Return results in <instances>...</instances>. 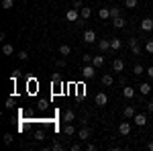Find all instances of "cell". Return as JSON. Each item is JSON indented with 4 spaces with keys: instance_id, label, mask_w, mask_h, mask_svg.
Here are the masks:
<instances>
[{
    "instance_id": "obj_41",
    "label": "cell",
    "mask_w": 153,
    "mask_h": 151,
    "mask_svg": "<svg viewBox=\"0 0 153 151\" xmlns=\"http://www.w3.org/2000/svg\"><path fill=\"white\" fill-rule=\"evenodd\" d=\"M147 149H149V151H153V141H149V143H147Z\"/></svg>"
},
{
    "instance_id": "obj_36",
    "label": "cell",
    "mask_w": 153,
    "mask_h": 151,
    "mask_svg": "<svg viewBox=\"0 0 153 151\" xmlns=\"http://www.w3.org/2000/svg\"><path fill=\"white\" fill-rule=\"evenodd\" d=\"M4 143H6V145H10V143H12V135H10V133L4 135Z\"/></svg>"
},
{
    "instance_id": "obj_8",
    "label": "cell",
    "mask_w": 153,
    "mask_h": 151,
    "mask_svg": "<svg viewBox=\"0 0 153 151\" xmlns=\"http://www.w3.org/2000/svg\"><path fill=\"white\" fill-rule=\"evenodd\" d=\"M65 19H68L70 23H76V21H78V8H70V10L65 12Z\"/></svg>"
},
{
    "instance_id": "obj_37",
    "label": "cell",
    "mask_w": 153,
    "mask_h": 151,
    "mask_svg": "<svg viewBox=\"0 0 153 151\" xmlns=\"http://www.w3.org/2000/svg\"><path fill=\"white\" fill-rule=\"evenodd\" d=\"M82 6H84V4H82V0H76V2H74V8H78V10H80Z\"/></svg>"
},
{
    "instance_id": "obj_26",
    "label": "cell",
    "mask_w": 153,
    "mask_h": 151,
    "mask_svg": "<svg viewBox=\"0 0 153 151\" xmlns=\"http://www.w3.org/2000/svg\"><path fill=\"white\" fill-rule=\"evenodd\" d=\"M92 59H94V55H92V53H84V55H82V61H84V63H92Z\"/></svg>"
},
{
    "instance_id": "obj_30",
    "label": "cell",
    "mask_w": 153,
    "mask_h": 151,
    "mask_svg": "<svg viewBox=\"0 0 153 151\" xmlns=\"http://www.w3.org/2000/svg\"><path fill=\"white\" fill-rule=\"evenodd\" d=\"M16 57L21 59V61H27V59H29V53H27V51H19V53H16Z\"/></svg>"
},
{
    "instance_id": "obj_19",
    "label": "cell",
    "mask_w": 153,
    "mask_h": 151,
    "mask_svg": "<svg viewBox=\"0 0 153 151\" xmlns=\"http://www.w3.org/2000/svg\"><path fill=\"white\" fill-rule=\"evenodd\" d=\"M70 53H71L70 45H59V55H61V57H65V55H70Z\"/></svg>"
},
{
    "instance_id": "obj_31",
    "label": "cell",
    "mask_w": 153,
    "mask_h": 151,
    "mask_svg": "<svg viewBox=\"0 0 153 151\" xmlns=\"http://www.w3.org/2000/svg\"><path fill=\"white\" fill-rule=\"evenodd\" d=\"M125 6L127 8H135L137 6V0H125Z\"/></svg>"
},
{
    "instance_id": "obj_24",
    "label": "cell",
    "mask_w": 153,
    "mask_h": 151,
    "mask_svg": "<svg viewBox=\"0 0 153 151\" xmlns=\"http://www.w3.org/2000/svg\"><path fill=\"white\" fill-rule=\"evenodd\" d=\"M120 14H123V12H120L118 6H112V8H110V19H117V16H120Z\"/></svg>"
},
{
    "instance_id": "obj_7",
    "label": "cell",
    "mask_w": 153,
    "mask_h": 151,
    "mask_svg": "<svg viewBox=\"0 0 153 151\" xmlns=\"http://www.w3.org/2000/svg\"><path fill=\"white\" fill-rule=\"evenodd\" d=\"M84 41H86V43H94V41H96V33L92 31V29L84 31Z\"/></svg>"
},
{
    "instance_id": "obj_33",
    "label": "cell",
    "mask_w": 153,
    "mask_h": 151,
    "mask_svg": "<svg viewBox=\"0 0 153 151\" xmlns=\"http://www.w3.org/2000/svg\"><path fill=\"white\" fill-rule=\"evenodd\" d=\"M35 139L37 141H43V139H45V133H43V131H37V133H35Z\"/></svg>"
},
{
    "instance_id": "obj_14",
    "label": "cell",
    "mask_w": 153,
    "mask_h": 151,
    "mask_svg": "<svg viewBox=\"0 0 153 151\" xmlns=\"http://www.w3.org/2000/svg\"><path fill=\"white\" fill-rule=\"evenodd\" d=\"M112 25H114V29H123V27L127 25V21H125L123 14H120V16H117V19H112Z\"/></svg>"
},
{
    "instance_id": "obj_3",
    "label": "cell",
    "mask_w": 153,
    "mask_h": 151,
    "mask_svg": "<svg viewBox=\"0 0 153 151\" xmlns=\"http://www.w3.org/2000/svg\"><path fill=\"white\" fill-rule=\"evenodd\" d=\"M133 121H135L137 127H145V125H147V115H145V112H139V115L133 116Z\"/></svg>"
},
{
    "instance_id": "obj_34",
    "label": "cell",
    "mask_w": 153,
    "mask_h": 151,
    "mask_svg": "<svg viewBox=\"0 0 153 151\" xmlns=\"http://www.w3.org/2000/svg\"><path fill=\"white\" fill-rule=\"evenodd\" d=\"M135 45H139V39H137V37H131L129 39V47H135Z\"/></svg>"
},
{
    "instance_id": "obj_10",
    "label": "cell",
    "mask_w": 153,
    "mask_h": 151,
    "mask_svg": "<svg viewBox=\"0 0 153 151\" xmlns=\"http://www.w3.org/2000/svg\"><path fill=\"white\" fill-rule=\"evenodd\" d=\"M139 92H141L143 96H147V94L151 92V84H147V82H141V84H139Z\"/></svg>"
},
{
    "instance_id": "obj_12",
    "label": "cell",
    "mask_w": 153,
    "mask_h": 151,
    "mask_svg": "<svg viewBox=\"0 0 153 151\" xmlns=\"http://www.w3.org/2000/svg\"><path fill=\"white\" fill-rule=\"evenodd\" d=\"M98 49L100 51H108L110 49V39H100L98 41Z\"/></svg>"
},
{
    "instance_id": "obj_40",
    "label": "cell",
    "mask_w": 153,
    "mask_h": 151,
    "mask_svg": "<svg viewBox=\"0 0 153 151\" xmlns=\"http://www.w3.org/2000/svg\"><path fill=\"white\" fill-rule=\"evenodd\" d=\"M147 110H149V112H153V100H149V102H147Z\"/></svg>"
},
{
    "instance_id": "obj_29",
    "label": "cell",
    "mask_w": 153,
    "mask_h": 151,
    "mask_svg": "<svg viewBox=\"0 0 153 151\" xmlns=\"http://www.w3.org/2000/svg\"><path fill=\"white\" fill-rule=\"evenodd\" d=\"M145 51H147V53H153V37L145 43Z\"/></svg>"
},
{
    "instance_id": "obj_27",
    "label": "cell",
    "mask_w": 153,
    "mask_h": 151,
    "mask_svg": "<svg viewBox=\"0 0 153 151\" xmlns=\"http://www.w3.org/2000/svg\"><path fill=\"white\" fill-rule=\"evenodd\" d=\"M143 71H145V70H143V65H141V63H137V65L133 68V74H135V76H141Z\"/></svg>"
},
{
    "instance_id": "obj_18",
    "label": "cell",
    "mask_w": 153,
    "mask_h": 151,
    "mask_svg": "<svg viewBox=\"0 0 153 151\" xmlns=\"http://www.w3.org/2000/svg\"><path fill=\"white\" fill-rule=\"evenodd\" d=\"M90 14H92L90 6H82V8H80V16H82V21H86V19H88Z\"/></svg>"
},
{
    "instance_id": "obj_4",
    "label": "cell",
    "mask_w": 153,
    "mask_h": 151,
    "mask_svg": "<svg viewBox=\"0 0 153 151\" xmlns=\"http://www.w3.org/2000/svg\"><path fill=\"white\" fill-rule=\"evenodd\" d=\"M94 102H96V106H104L106 102H108V96H106L104 92H98L96 98H94Z\"/></svg>"
},
{
    "instance_id": "obj_32",
    "label": "cell",
    "mask_w": 153,
    "mask_h": 151,
    "mask_svg": "<svg viewBox=\"0 0 153 151\" xmlns=\"http://www.w3.org/2000/svg\"><path fill=\"white\" fill-rule=\"evenodd\" d=\"M131 51H133V53H135V55H141V45H135V47H131Z\"/></svg>"
},
{
    "instance_id": "obj_9",
    "label": "cell",
    "mask_w": 153,
    "mask_h": 151,
    "mask_svg": "<svg viewBox=\"0 0 153 151\" xmlns=\"http://www.w3.org/2000/svg\"><path fill=\"white\" fill-rule=\"evenodd\" d=\"M120 47H123V41L117 39V37H112V39H110V51H118Z\"/></svg>"
},
{
    "instance_id": "obj_39",
    "label": "cell",
    "mask_w": 153,
    "mask_h": 151,
    "mask_svg": "<svg viewBox=\"0 0 153 151\" xmlns=\"http://www.w3.org/2000/svg\"><path fill=\"white\" fill-rule=\"evenodd\" d=\"M51 149H55V151H59V149H61V143H53V145H51Z\"/></svg>"
},
{
    "instance_id": "obj_23",
    "label": "cell",
    "mask_w": 153,
    "mask_h": 151,
    "mask_svg": "<svg viewBox=\"0 0 153 151\" xmlns=\"http://www.w3.org/2000/svg\"><path fill=\"white\" fill-rule=\"evenodd\" d=\"M2 53H4V55H12V53H14V47H12L10 43H6V45L2 47Z\"/></svg>"
},
{
    "instance_id": "obj_25",
    "label": "cell",
    "mask_w": 153,
    "mask_h": 151,
    "mask_svg": "<svg viewBox=\"0 0 153 151\" xmlns=\"http://www.w3.org/2000/svg\"><path fill=\"white\" fill-rule=\"evenodd\" d=\"M12 6H14V0H2V8L4 10H10Z\"/></svg>"
},
{
    "instance_id": "obj_6",
    "label": "cell",
    "mask_w": 153,
    "mask_h": 151,
    "mask_svg": "<svg viewBox=\"0 0 153 151\" xmlns=\"http://www.w3.org/2000/svg\"><path fill=\"white\" fill-rule=\"evenodd\" d=\"M139 27H141V31H149V33H151L153 31V21L151 19H143Z\"/></svg>"
},
{
    "instance_id": "obj_20",
    "label": "cell",
    "mask_w": 153,
    "mask_h": 151,
    "mask_svg": "<svg viewBox=\"0 0 153 151\" xmlns=\"http://www.w3.org/2000/svg\"><path fill=\"white\" fill-rule=\"evenodd\" d=\"M98 16H100L102 21L110 19V8H100V10H98Z\"/></svg>"
},
{
    "instance_id": "obj_38",
    "label": "cell",
    "mask_w": 153,
    "mask_h": 151,
    "mask_svg": "<svg viewBox=\"0 0 153 151\" xmlns=\"http://www.w3.org/2000/svg\"><path fill=\"white\" fill-rule=\"evenodd\" d=\"M147 76L153 80V65H149V68H147Z\"/></svg>"
},
{
    "instance_id": "obj_28",
    "label": "cell",
    "mask_w": 153,
    "mask_h": 151,
    "mask_svg": "<svg viewBox=\"0 0 153 151\" xmlns=\"http://www.w3.org/2000/svg\"><path fill=\"white\" fill-rule=\"evenodd\" d=\"M51 80H53V84H63V80H61V74H57V71L51 76Z\"/></svg>"
},
{
    "instance_id": "obj_17",
    "label": "cell",
    "mask_w": 153,
    "mask_h": 151,
    "mask_svg": "<svg viewBox=\"0 0 153 151\" xmlns=\"http://www.w3.org/2000/svg\"><path fill=\"white\" fill-rule=\"evenodd\" d=\"M92 65H94L96 70H98V68H102V65H104V57H102V55H94V59H92Z\"/></svg>"
},
{
    "instance_id": "obj_16",
    "label": "cell",
    "mask_w": 153,
    "mask_h": 151,
    "mask_svg": "<svg viewBox=\"0 0 153 151\" xmlns=\"http://www.w3.org/2000/svg\"><path fill=\"white\" fill-rule=\"evenodd\" d=\"M137 115V112H135V108H133V106H125V110H123V116H125V118H133V116Z\"/></svg>"
},
{
    "instance_id": "obj_42",
    "label": "cell",
    "mask_w": 153,
    "mask_h": 151,
    "mask_svg": "<svg viewBox=\"0 0 153 151\" xmlns=\"http://www.w3.org/2000/svg\"><path fill=\"white\" fill-rule=\"evenodd\" d=\"M151 37H153V31H151Z\"/></svg>"
},
{
    "instance_id": "obj_5",
    "label": "cell",
    "mask_w": 153,
    "mask_h": 151,
    "mask_svg": "<svg viewBox=\"0 0 153 151\" xmlns=\"http://www.w3.org/2000/svg\"><path fill=\"white\" fill-rule=\"evenodd\" d=\"M78 139H80V141H88V139H90V129L82 127L80 131H78Z\"/></svg>"
},
{
    "instance_id": "obj_2",
    "label": "cell",
    "mask_w": 153,
    "mask_h": 151,
    "mask_svg": "<svg viewBox=\"0 0 153 151\" xmlns=\"http://www.w3.org/2000/svg\"><path fill=\"white\" fill-rule=\"evenodd\" d=\"M118 133L123 135V137H127V135H131V123H129V118H125L120 125H118Z\"/></svg>"
},
{
    "instance_id": "obj_1",
    "label": "cell",
    "mask_w": 153,
    "mask_h": 151,
    "mask_svg": "<svg viewBox=\"0 0 153 151\" xmlns=\"http://www.w3.org/2000/svg\"><path fill=\"white\" fill-rule=\"evenodd\" d=\"M96 68L92 65V63H84V68H82V76H84V80H92L94 78V74H96Z\"/></svg>"
},
{
    "instance_id": "obj_13",
    "label": "cell",
    "mask_w": 153,
    "mask_h": 151,
    "mask_svg": "<svg viewBox=\"0 0 153 151\" xmlns=\"http://www.w3.org/2000/svg\"><path fill=\"white\" fill-rule=\"evenodd\" d=\"M76 121V112L74 110H65L63 112V123H74Z\"/></svg>"
},
{
    "instance_id": "obj_35",
    "label": "cell",
    "mask_w": 153,
    "mask_h": 151,
    "mask_svg": "<svg viewBox=\"0 0 153 151\" xmlns=\"http://www.w3.org/2000/svg\"><path fill=\"white\" fill-rule=\"evenodd\" d=\"M55 65L63 70V68H65V59H63V57H61V59H57V61H55Z\"/></svg>"
},
{
    "instance_id": "obj_15",
    "label": "cell",
    "mask_w": 153,
    "mask_h": 151,
    "mask_svg": "<svg viewBox=\"0 0 153 151\" xmlns=\"http://www.w3.org/2000/svg\"><path fill=\"white\" fill-rule=\"evenodd\" d=\"M123 96H125V98H135V88H131V86H125V88H123Z\"/></svg>"
},
{
    "instance_id": "obj_11",
    "label": "cell",
    "mask_w": 153,
    "mask_h": 151,
    "mask_svg": "<svg viewBox=\"0 0 153 151\" xmlns=\"http://www.w3.org/2000/svg\"><path fill=\"white\" fill-rule=\"evenodd\" d=\"M112 70H114V71H123V70H125V61H123L120 57L114 59V61H112Z\"/></svg>"
},
{
    "instance_id": "obj_21",
    "label": "cell",
    "mask_w": 153,
    "mask_h": 151,
    "mask_svg": "<svg viewBox=\"0 0 153 151\" xmlns=\"http://www.w3.org/2000/svg\"><path fill=\"white\" fill-rule=\"evenodd\" d=\"M102 84H104V86H112V84H114V78H112L110 74H104V76H102Z\"/></svg>"
},
{
    "instance_id": "obj_22",
    "label": "cell",
    "mask_w": 153,
    "mask_h": 151,
    "mask_svg": "<svg viewBox=\"0 0 153 151\" xmlns=\"http://www.w3.org/2000/svg\"><path fill=\"white\" fill-rule=\"evenodd\" d=\"M74 133H76L74 125H71V123H65V127H63V135H74Z\"/></svg>"
}]
</instances>
